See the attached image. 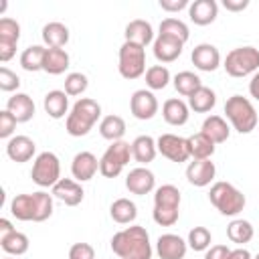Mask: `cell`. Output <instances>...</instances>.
Listing matches in <instances>:
<instances>
[{"label": "cell", "instance_id": "7", "mask_svg": "<svg viewBox=\"0 0 259 259\" xmlns=\"http://www.w3.org/2000/svg\"><path fill=\"white\" fill-rule=\"evenodd\" d=\"M119 75L123 79H138L146 71V49L136 42H123L119 47Z\"/></svg>", "mask_w": 259, "mask_h": 259}, {"label": "cell", "instance_id": "49", "mask_svg": "<svg viewBox=\"0 0 259 259\" xmlns=\"http://www.w3.org/2000/svg\"><path fill=\"white\" fill-rule=\"evenodd\" d=\"M223 6L231 12H241L249 6V0H223Z\"/></svg>", "mask_w": 259, "mask_h": 259}, {"label": "cell", "instance_id": "6", "mask_svg": "<svg viewBox=\"0 0 259 259\" xmlns=\"http://www.w3.org/2000/svg\"><path fill=\"white\" fill-rule=\"evenodd\" d=\"M225 71L231 77H247L259 71V49L255 47H237L225 59Z\"/></svg>", "mask_w": 259, "mask_h": 259}, {"label": "cell", "instance_id": "25", "mask_svg": "<svg viewBox=\"0 0 259 259\" xmlns=\"http://www.w3.org/2000/svg\"><path fill=\"white\" fill-rule=\"evenodd\" d=\"M162 115L170 125H184L188 121V105L182 99H166L162 105Z\"/></svg>", "mask_w": 259, "mask_h": 259}, {"label": "cell", "instance_id": "53", "mask_svg": "<svg viewBox=\"0 0 259 259\" xmlns=\"http://www.w3.org/2000/svg\"><path fill=\"white\" fill-rule=\"evenodd\" d=\"M253 259H259V253H257V255H255V257H253Z\"/></svg>", "mask_w": 259, "mask_h": 259}, {"label": "cell", "instance_id": "5", "mask_svg": "<svg viewBox=\"0 0 259 259\" xmlns=\"http://www.w3.org/2000/svg\"><path fill=\"white\" fill-rule=\"evenodd\" d=\"M225 113L239 134H251L257 127V111L253 103L243 95H231L225 101Z\"/></svg>", "mask_w": 259, "mask_h": 259}, {"label": "cell", "instance_id": "43", "mask_svg": "<svg viewBox=\"0 0 259 259\" xmlns=\"http://www.w3.org/2000/svg\"><path fill=\"white\" fill-rule=\"evenodd\" d=\"M18 87H20V77L8 67H0V89L10 93V91H16Z\"/></svg>", "mask_w": 259, "mask_h": 259}, {"label": "cell", "instance_id": "32", "mask_svg": "<svg viewBox=\"0 0 259 259\" xmlns=\"http://www.w3.org/2000/svg\"><path fill=\"white\" fill-rule=\"evenodd\" d=\"M99 134L109 142H119L125 134V121L119 115H105L99 121Z\"/></svg>", "mask_w": 259, "mask_h": 259}, {"label": "cell", "instance_id": "18", "mask_svg": "<svg viewBox=\"0 0 259 259\" xmlns=\"http://www.w3.org/2000/svg\"><path fill=\"white\" fill-rule=\"evenodd\" d=\"M34 152H36V144H34L28 136H14V138H10L8 144H6V154H8V158H10L12 162H18V164L28 162V160L34 156Z\"/></svg>", "mask_w": 259, "mask_h": 259}, {"label": "cell", "instance_id": "11", "mask_svg": "<svg viewBox=\"0 0 259 259\" xmlns=\"http://www.w3.org/2000/svg\"><path fill=\"white\" fill-rule=\"evenodd\" d=\"M130 109L136 119H152L158 113V99L152 91L138 89L130 99Z\"/></svg>", "mask_w": 259, "mask_h": 259}, {"label": "cell", "instance_id": "20", "mask_svg": "<svg viewBox=\"0 0 259 259\" xmlns=\"http://www.w3.org/2000/svg\"><path fill=\"white\" fill-rule=\"evenodd\" d=\"M217 14H219V4L214 0H194L188 6V16L198 26H206L214 22Z\"/></svg>", "mask_w": 259, "mask_h": 259}, {"label": "cell", "instance_id": "23", "mask_svg": "<svg viewBox=\"0 0 259 259\" xmlns=\"http://www.w3.org/2000/svg\"><path fill=\"white\" fill-rule=\"evenodd\" d=\"M123 34H125V40L127 42H136V45H140L144 49H146V45H150L154 40L152 24L148 20H142V18H136V20L127 22Z\"/></svg>", "mask_w": 259, "mask_h": 259}, {"label": "cell", "instance_id": "13", "mask_svg": "<svg viewBox=\"0 0 259 259\" xmlns=\"http://www.w3.org/2000/svg\"><path fill=\"white\" fill-rule=\"evenodd\" d=\"M156 186V178H154V172L140 166V168H134L130 170V174L125 176V188L132 192V194H138V196H144L148 192H152Z\"/></svg>", "mask_w": 259, "mask_h": 259}, {"label": "cell", "instance_id": "19", "mask_svg": "<svg viewBox=\"0 0 259 259\" xmlns=\"http://www.w3.org/2000/svg\"><path fill=\"white\" fill-rule=\"evenodd\" d=\"M97 170H99V160L91 152H79V154H75V158L71 162L73 178H77L79 182H85V180H91Z\"/></svg>", "mask_w": 259, "mask_h": 259}, {"label": "cell", "instance_id": "3", "mask_svg": "<svg viewBox=\"0 0 259 259\" xmlns=\"http://www.w3.org/2000/svg\"><path fill=\"white\" fill-rule=\"evenodd\" d=\"M180 214V190L174 184H162L154 194L152 217L160 227H172Z\"/></svg>", "mask_w": 259, "mask_h": 259}, {"label": "cell", "instance_id": "52", "mask_svg": "<svg viewBox=\"0 0 259 259\" xmlns=\"http://www.w3.org/2000/svg\"><path fill=\"white\" fill-rule=\"evenodd\" d=\"M229 259H253V257H251V253L247 249L239 247V249H231V257Z\"/></svg>", "mask_w": 259, "mask_h": 259}, {"label": "cell", "instance_id": "16", "mask_svg": "<svg viewBox=\"0 0 259 259\" xmlns=\"http://www.w3.org/2000/svg\"><path fill=\"white\" fill-rule=\"evenodd\" d=\"M10 212L18 221H32L38 223V200L36 194H16L10 202Z\"/></svg>", "mask_w": 259, "mask_h": 259}, {"label": "cell", "instance_id": "24", "mask_svg": "<svg viewBox=\"0 0 259 259\" xmlns=\"http://www.w3.org/2000/svg\"><path fill=\"white\" fill-rule=\"evenodd\" d=\"M212 144H223L229 140V123L225 121V117L221 115H208L204 121H202V130H200Z\"/></svg>", "mask_w": 259, "mask_h": 259}, {"label": "cell", "instance_id": "22", "mask_svg": "<svg viewBox=\"0 0 259 259\" xmlns=\"http://www.w3.org/2000/svg\"><path fill=\"white\" fill-rule=\"evenodd\" d=\"M6 109L14 115V119L18 123H24V121L32 119V115H34V101L26 93H14L12 97H8Z\"/></svg>", "mask_w": 259, "mask_h": 259}, {"label": "cell", "instance_id": "40", "mask_svg": "<svg viewBox=\"0 0 259 259\" xmlns=\"http://www.w3.org/2000/svg\"><path fill=\"white\" fill-rule=\"evenodd\" d=\"M210 239L212 237H210V231L206 227H194V229H190L186 243L192 251H206L210 247Z\"/></svg>", "mask_w": 259, "mask_h": 259}, {"label": "cell", "instance_id": "51", "mask_svg": "<svg viewBox=\"0 0 259 259\" xmlns=\"http://www.w3.org/2000/svg\"><path fill=\"white\" fill-rule=\"evenodd\" d=\"M249 93H251V97H255L257 101H259V71L251 77V81H249Z\"/></svg>", "mask_w": 259, "mask_h": 259}, {"label": "cell", "instance_id": "1", "mask_svg": "<svg viewBox=\"0 0 259 259\" xmlns=\"http://www.w3.org/2000/svg\"><path fill=\"white\" fill-rule=\"evenodd\" d=\"M111 251L119 259H152L150 235L144 227L132 225L111 237Z\"/></svg>", "mask_w": 259, "mask_h": 259}, {"label": "cell", "instance_id": "47", "mask_svg": "<svg viewBox=\"0 0 259 259\" xmlns=\"http://www.w3.org/2000/svg\"><path fill=\"white\" fill-rule=\"evenodd\" d=\"M14 53H16V42H12V40H0V61L2 63L10 61L14 57Z\"/></svg>", "mask_w": 259, "mask_h": 259}, {"label": "cell", "instance_id": "31", "mask_svg": "<svg viewBox=\"0 0 259 259\" xmlns=\"http://www.w3.org/2000/svg\"><path fill=\"white\" fill-rule=\"evenodd\" d=\"M214 103H217V95H214V91L210 89V87H200V89H196L190 97H188V107L190 109H194L196 113H206V111H210L212 107H214Z\"/></svg>", "mask_w": 259, "mask_h": 259}, {"label": "cell", "instance_id": "28", "mask_svg": "<svg viewBox=\"0 0 259 259\" xmlns=\"http://www.w3.org/2000/svg\"><path fill=\"white\" fill-rule=\"evenodd\" d=\"M67 69H69V53L65 49H47L42 71H47L49 75H61Z\"/></svg>", "mask_w": 259, "mask_h": 259}, {"label": "cell", "instance_id": "10", "mask_svg": "<svg viewBox=\"0 0 259 259\" xmlns=\"http://www.w3.org/2000/svg\"><path fill=\"white\" fill-rule=\"evenodd\" d=\"M158 152L168 158L170 162H186L190 158V150H188V138H180L176 134H162L156 140Z\"/></svg>", "mask_w": 259, "mask_h": 259}, {"label": "cell", "instance_id": "36", "mask_svg": "<svg viewBox=\"0 0 259 259\" xmlns=\"http://www.w3.org/2000/svg\"><path fill=\"white\" fill-rule=\"evenodd\" d=\"M174 87H176V91H178L180 95L190 97L196 89L202 87V83H200V77H198L196 73H192V71H180V73L174 77Z\"/></svg>", "mask_w": 259, "mask_h": 259}, {"label": "cell", "instance_id": "9", "mask_svg": "<svg viewBox=\"0 0 259 259\" xmlns=\"http://www.w3.org/2000/svg\"><path fill=\"white\" fill-rule=\"evenodd\" d=\"M30 178L34 184L38 186H55L61 180V162L57 158V154L53 152H40L34 158L32 170H30Z\"/></svg>", "mask_w": 259, "mask_h": 259}, {"label": "cell", "instance_id": "44", "mask_svg": "<svg viewBox=\"0 0 259 259\" xmlns=\"http://www.w3.org/2000/svg\"><path fill=\"white\" fill-rule=\"evenodd\" d=\"M69 259H95V251L89 243H75L69 249Z\"/></svg>", "mask_w": 259, "mask_h": 259}, {"label": "cell", "instance_id": "17", "mask_svg": "<svg viewBox=\"0 0 259 259\" xmlns=\"http://www.w3.org/2000/svg\"><path fill=\"white\" fill-rule=\"evenodd\" d=\"M53 196L59 198L61 202H65L67 206H77V204L83 200L85 190H83V186H81L77 180L61 178V180L53 186Z\"/></svg>", "mask_w": 259, "mask_h": 259}, {"label": "cell", "instance_id": "21", "mask_svg": "<svg viewBox=\"0 0 259 259\" xmlns=\"http://www.w3.org/2000/svg\"><path fill=\"white\" fill-rule=\"evenodd\" d=\"M214 174H217V168H214V164L210 160H194L186 168L188 182L192 186H200V188L206 186V184H210V180L214 178Z\"/></svg>", "mask_w": 259, "mask_h": 259}, {"label": "cell", "instance_id": "45", "mask_svg": "<svg viewBox=\"0 0 259 259\" xmlns=\"http://www.w3.org/2000/svg\"><path fill=\"white\" fill-rule=\"evenodd\" d=\"M16 123L18 121L14 119V115L8 109L0 111V138H10L12 132H14V127H16Z\"/></svg>", "mask_w": 259, "mask_h": 259}, {"label": "cell", "instance_id": "41", "mask_svg": "<svg viewBox=\"0 0 259 259\" xmlns=\"http://www.w3.org/2000/svg\"><path fill=\"white\" fill-rule=\"evenodd\" d=\"M89 81L83 73H69L65 77V93L67 95H81L87 89Z\"/></svg>", "mask_w": 259, "mask_h": 259}, {"label": "cell", "instance_id": "48", "mask_svg": "<svg viewBox=\"0 0 259 259\" xmlns=\"http://www.w3.org/2000/svg\"><path fill=\"white\" fill-rule=\"evenodd\" d=\"M186 6H190L188 0H160V8L166 12H178Z\"/></svg>", "mask_w": 259, "mask_h": 259}, {"label": "cell", "instance_id": "54", "mask_svg": "<svg viewBox=\"0 0 259 259\" xmlns=\"http://www.w3.org/2000/svg\"><path fill=\"white\" fill-rule=\"evenodd\" d=\"M6 259H10V257H6Z\"/></svg>", "mask_w": 259, "mask_h": 259}, {"label": "cell", "instance_id": "2", "mask_svg": "<svg viewBox=\"0 0 259 259\" xmlns=\"http://www.w3.org/2000/svg\"><path fill=\"white\" fill-rule=\"evenodd\" d=\"M99 115H101V105H99L95 99L81 97V99L75 101L71 113L67 115L65 130H67V134L73 136V138L87 136L89 130L95 125V121L99 119Z\"/></svg>", "mask_w": 259, "mask_h": 259}, {"label": "cell", "instance_id": "26", "mask_svg": "<svg viewBox=\"0 0 259 259\" xmlns=\"http://www.w3.org/2000/svg\"><path fill=\"white\" fill-rule=\"evenodd\" d=\"M156 154H158V146H156V140L152 136H138L132 142V156L136 162L148 164L156 158Z\"/></svg>", "mask_w": 259, "mask_h": 259}, {"label": "cell", "instance_id": "15", "mask_svg": "<svg viewBox=\"0 0 259 259\" xmlns=\"http://www.w3.org/2000/svg\"><path fill=\"white\" fill-rule=\"evenodd\" d=\"M190 59H192V65H194L196 69L206 71V73L214 71V69L221 65V53H219V49H217L214 45H208V42L196 45V47L192 49Z\"/></svg>", "mask_w": 259, "mask_h": 259}, {"label": "cell", "instance_id": "46", "mask_svg": "<svg viewBox=\"0 0 259 259\" xmlns=\"http://www.w3.org/2000/svg\"><path fill=\"white\" fill-rule=\"evenodd\" d=\"M229 257H231V249L227 245H212L204 253V259H229Z\"/></svg>", "mask_w": 259, "mask_h": 259}, {"label": "cell", "instance_id": "4", "mask_svg": "<svg viewBox=\"0 0 259 259\" xmlns=\"http://www.w3.org/2000/svg\"><path fill=\"white\" fill-rule=\"evenodd\" d=\"M210 204L225 217H235L245 208V194L231 182H214L208 192Z\"/></svg>", "mask_w": 259, "mask_h": 259}, {"label": "cell", "instance_id": "12", "mask_svg": "<svg viewBox=\"0 0 259 259\" xmlns=\"http://www.w3.org/2000/svg\"><path fill=\"white\" fill-rule=\"evenodd\" d=\"M186 249H188V243L174 233L160 235L156 241V253L160 259H184Z\"/></svg>", "mask_w": 259, "mask_h": 259}, {"label": "cell", "instance_id": "14", "mask_svg": "<svg viewBox=\"0 0 259 259\" xmlns=\"http://www.w3.org/2000/svg\"><path fill=\"white\" fill-rule=\"evenodd\" d=\"M184 42L180 38L168 36V34H158L154 38V57L160 63H172L182 55Z\"/></svg>", "mask_w": 259, "mask_h": 259}, {"label": "cell", "instance_id": "8", "mask_svg": "<svg viewBox=\"0 0 259 259\" xmlns=\"http://www.w3.org/2000/svg\"><path fill=\"white\" fill-rule=\"evenodd\" d=\"M132 158V144L119 140V142H111V146L105 150V154L99 160V172L105 178H115L121 174V170L125 168V164Z\"/></svg>", "mask_w": 259, "mask_h": 259}, {"label": "cell", "instance_id": "34", "mask_svg": "<svg viewBox=\"0 0 259 259\" xmlns=\"http://www.w3.org/2000/svg\"><path fill=\"white\" fill-rule=\"evenodd\" d=\"M255 231H253V225L249 221H243V219H235L227 225V237L237 243V245H245L253 239Z\"/></svg>", "mask_w": 259, "mask_h": 259}, {"label": "cell", "instance_id": "29", "mask_svg": "<svg viewBox=\"0 0 259 259\" xmlns=\"http://www.w3.org/2000/svg\"><path fill=\"white\" fill-rule=\"evenodd\" d=\"M42 105H45V111H47L53 119H61V117H65V113H67V109H69V97H67L65 91L53 89V91H49V93L45 95Z\"/></svg>", "mask_w": 259, "mask_h": 259}, {"label": "cell", "instance_id": "50", "mask_svg": "<svg viewBox=\"0 0 259 259\" xmlns=\"http://www.w3.org/2000/svg\"><path fill=\"white\" fill-rule=\"evenodd\" d=\"M16 229L12 227V223L8 221V219H0V239H4V237H8V235H12Z\"/></svg>", "mask_w": 259, "mask_h": 259}, {"label": "cell", "instance_id": "30", "mask_svg": "<svg viewBox=\"0 0 259 259\" xmlns=\"http://www.w3.org/2000/svg\"><path fill=\"white\" fill-rule=\"evenodd\" d=\"M109 214L117 225H130L138 217V208L130 198H117L109 206Z\"/></svg>", "mask_w": 259, "mask_h": 259}, {"label": "cell", "instance_id": "39", "mask_svg": "<svg viewBox=\"0 0 259 259\" xmlns=\"http://www.w3.org/2000/svg\"><path fill=\"white\" fill-rule=\"evenodd\" d=\"M170 81V71L164 67V65H152L148 71H146V85L150 89H164Z\"/></svg>", "mask_w": 259, "mask_h": 259}, {"label": "cell", "instance_id": "35", "mask_svg": "<svg viewBox=\"0 0 259 259\" xmlns=\"http://www.w3.org/2000/svg\"><path fill=\"white\" fill-rule=\"evenodd\" d=\"M45 53H47V49L40 47V45L26 47L22 51V55H20V67L24 71H30V73L40 71L42 69V61H45Z\"/></svg>", "mask_w": 259, "mask_h": 259}, {"label": "cell", "instance_id": "42", "mask_svg": "<svg viewBox=\"0 0 259 259\" xmlns=\"http://www.w3.org/2000/svg\"><path fill=\"white\" fill-rule=\"evenodd\" d=\"M18 38H20V24L10 16L0 18V40L18 42Z\"/></svg>", "mask_w": 259, "mask_h": 259}, {"label": "cell", "instance_id": "33", "mask_svg": "<svg viewBox=\"0 0 259 259\" xmlns=\"http://www.w3.org/2000/svg\"><path fill=\"white\" fill-rule=\"evenodd\" d=\"M188 150L194 160H210V156L214 154V144L202 132H198L188 138Z\"/></svg>", "mask_w": 259, "mask_h": 259}, {"label": "cell", "instance_id": "27", "mask_svg": "<svg viewBox=\"0 0 259 259\" xmlns=\"http://www.w3.org/2000/svg\"><path fill=\"white\" fill-rule=\"evenodd\" d=\"M42 40L49 49H63L69 42V28L63 22H47L42 26Z\"/></svg>", "mask_w": 259, "mask_h": 259}, {"label": "cell", "instance_id": "37", "mask_svg": "<svg viewBox=\"0 0 259 259\" xmlns=\"http://www.w3.org/2000/svg\"><path fill=\"white\" fill-rule=\"evenodd\" d=\"M0 245H2L4 253H8V255H16V257H18V255H24V253L28 251V237H26L24 233L14 231L12 235L0 239Z\"/></svg>", "mask_w": 259, "mask_h": 259}, {"label": "cell", "instance_id": "38", "mask_svg": "<svg viewBox=\"0 0 259 259\" xmlns=\"http://www.w3.org/2000/svg\"><path fill=\"white\" fill-rule=\"evenodd\" d=\"M160 34H168V36L180 38L182 42H186V40H188V36H190L188 26H186L182 20L172 18V16H168V18H164V20L160 22Z\"/></svg>", "mask_w": 259, "mask_h": 259}]
</instances>
